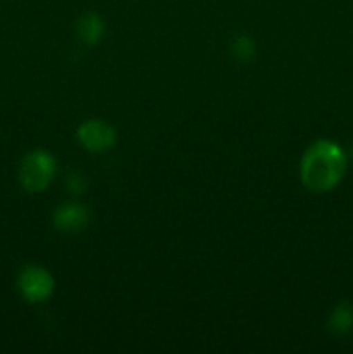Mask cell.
Returning a JSON list of instances; mask_svg holds the SVG:
<instances>
[{
  "instance_id": "obj_1",
  "label": "cell",
  "mask_w": 353,
  "mask_h": 354,
  "mask_svg": "<svg viewBox=\"0 0 353 354\" xmlns=\"http://www.w3.org/2000/svg\"><path fill=\"white\" fill-rule=\"evenodd\" d=\"M345 169V152L331 140L315 142L301 159V180L314 192H327L338 185Z\"/></svg>"
},
{
  "instance_id": "obj_2",
  "label": "cell",
  "mask_w": 353,
  "mask_h": 354,
  "mask_svg": "<svg viewBox=\"0 0 353 354\" xmlns=\"http://www.w3.org/2000/svg\"><path fill=\"white\" fill-rule=\"evenodd\" d=\"M55 175V161L48 152L33 151L23 159L19 168V182L28 192H42L51 185Z\"/></svg>"
},
{
  "instance_id": "obj_3",
  "label": "cell",
  "mask_w": 353,
  "mask_h": 354,
  "mask_svg": "<svg viewBox=\"0 0 353 354\" xmlns=\"http://www.w3.org/2000/svg\"><path fill=\"white\" fill-rule=\"evenodd\" d=\"M21 296L30 303H42L48 299L54 290V279L45 268L37 265L26 266L17 279Z\"/></svg>"
},
{
  "instance_id": "obj_4",
  "label": "cell",
  "mask_w": 353,
  "mask_h": 354,
  "mask_svg": "<svg viewBox=\"0 0 353 354\" xmlns=\"http://www.w3.org/2000/svg\"><path fill=\"white\" fill-rule=\"evenodd\" d=\"M78 140L82 142L83 147L90 152H104L113 147L116 140L113 127L100 120L85 121L78 128Z\"/></svg>"
},
{
  "instance_id": "obj_5",
  "label": "cell",
  "mask_w": 353,
  "mask_h": 354,
  "mask_svg": "<svg viewBox=\"0 0 353 354\" xmlns=\"http://www.w3.org/2000/svg\"><path fill=\"white\" fill-rule=\"evenodd\" d=\"M89 223V211L82 204L69 203L54 213V227L62 234H78Z\"/></svg>"
},
{
  "instance_id": "obj_6",
  "label": "cell",
  "mask_w": 353,
  "mask_h": 354,
  "mask_svg": "<svg viewBox=\"0 0 353 354\" xmlns=\"http://www.w3.org/2000/svg\"><path fill=\"white\" fill-rule=\"evenodd\" d=\"M76 33H78L80 40L85 44L93 45L102 38L104 33V23L96 12H87L80 17L78 24H76Z\"/></svg>"
},
{
  "instance_id": "obj_7",
  "label": "cell",
  "mask_w": 353,
  "mask_h": 354,
  "mask_svg": "<svg viewBox=\"0 0 353 354\" xmlns=\"http://www.w3.org/2000/svg\"><path fill=\"white\" fill-rule=\"evenodd\" d=\"M353 328V308L348 303H341L329 318V330L336 335L348 334Z\"/></svg>"
},
{
  "instance_id": "obj_8",
  "label": "cell",
  "mask_w": 353,
  "mask_h": 354,
  "mask_svg": "<svg viewBox=\"0 0 353 354\" xmlns=\"http://www.w3.org/2000/svg\"><path fill=\"white\" fill-rule=\"evenodd\" d=\"M232 54H234V57L237 59V61H251V57L255 55V41L249 37H246V35L237 37L232 41Z\"/></svg>"
},
{
  "instance_id": "obj_9",
  "label": "cell",
  "mask_w": 353,
  "mask_h": 354,
  "mask_svg": "<svg viewBox=\"0 0 353 354\" xmlns=\"http://www.w3.org/2000/svg\"><path fill=\"white\" fill-rule=\"evenodd\" d=\"M66 187H68L69 192L82 194L85 190V180H83V176H80V173H71L66 178Z\"/></svg>"
}]
</instances>
